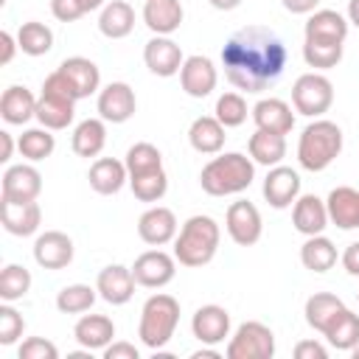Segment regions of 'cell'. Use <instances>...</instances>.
<instances>
[{"label":"cell","instance_id":"obj_1","mask_svg":"<svg viewBox=\"0 0 359 359\" xmlns=\"http://www.w3.org/2000/svg\"><path fill=\"white\" fill-rule=\"evenodd\" d=\"M286 45L266 25L238 28L222 48V67L227 81L241 93H264L286 67Z\"/></svg>","mask_w":359,"mask_h":359},{"label":"cell","instance_id":"obj_2","mask_svg":"<svg viewBox=\"0 0 359 359\" xmlns=\"http://www.w3.org/2000/svg\"><path fill=\"white\" fill-rule=\"evenodd\" d=\"M252 180H255V163L241 151H224L213 157L199 174V185L210 196L241 194L252 185Z\"/></svg>","mask_w":359,"mask_h":359},{"label":"cell","instance_id":"obj_3","mask_svg":"<svg viewBox=\"0 0 359 359\" xmlns=\"http://www.w3.org/2000/svg\"><path fill=\"white\" fill-rule=\"evenodd\" d=\"M219 241H222V230H219L216 219L196 213L180 227V233L174 238V258L191 269L205 266L213 261Z\"/></svg>","mask_w":359,"mask_h":359},{"label":"cell","instance_id":"obj_4","mask_svg":"<svg viewBox=\"0 0 359 359\" xmlns=\"http://www.w3.org/2000/svg\"><path fill=\"white\" fill-rule=\"evenodd\" d=\"M342 151V129L334 121L314 118L297 140V163L306 171H325Z\"/></svg>","mask_w":359,"mask_h":359},{"label":"cell","instance_id":"obj_5","mask_svg":"<svg viewBox=\"0 0 359 359\" xmlns=\"http://www.w3.org/2000/svg\"><path fill=\"white\" fill-rule=\"evenodd\" d=\"M177 323H180V300L165 294V292H157L140 309L137 337L146 348L163 351L171 342V337L177 331Z\"/></svg>","mask_w":359,"mask_h":359},{"label":"cell","instance_id":"obj_6","mask_svg":"<svg viewBox=\"0 0 359 359\" xmlns=\"http://www.w3.org/2000/svg\"><path fill=\"white\" fill-rule=\"evenodd\" d=\"M76 93L70 87V81L53 70L50 76H45L42 81V93L36 98V121L45 129H67L76 118Z\"/></svg>","mask_w":359,"mask_h":359},{"label":"cell","instance_id":"obj_7","mask_svg":"<svg viewBox=\"0 0 359 359\" xmlns=\"http://www.w3.org/2000/svg\"><path fill=\"white\" fill-rule=\"evenodd\" d=\"M292 104L294 112L306 118H320L334 104V84L323 73H303L292 84Z\"/></svg>","mask_w":359,"mask_h":359},{"label":"cell","instance_id":"obj_8","mask_svg":"<svg viewBox=\"0 0 359 359\" xmlns=\"http://www.w3.org/2000/svg\"><path fill=\"white\" fill-rule=\"evenodd\" d=\"M227 359H272L275 356V334L269 325L258 320H247L236 328L227 342Z\"/></svg>","mask_w":359,"mask_h":359},{"label":"cell","instance_id":"obj_9","mask_svg":"<svg viewBox=\"0 0 359 359\" xmlns=\"http://www.w3.org/2000/svg\"><path fill=\"white\" fill-rule=\"evenodd\" d=\"M132 275L137 280V286H146V289H160L165 283L174 280L177 275V258L163 252V250H146L135 258L132 264Z\"/></svg>","mask_w":359,"mask_h":359},{"label":"cell","instance_id":"obj_10","mask_svg":"<svg viewBox=\"0 0 359 359\" xmlns=\"http://www.w3.org/2000/svg\"><path fill=\"white\" fill-rule=\"evenodd\" d=\"M224 227L230 233V238L238 244V247H252L261 233H264V222H261V213L252 202L247 199H238L227 208V216H224Z\"/></svg>","mask_w":359,"mask_h":359},{"label":"cell","instance_id":"obj_11","mask_svg":"<svg viewBox=\"0 0 359 359\" xmlns=\"http://www.w3.org/2000/svg\"><path fill=\"white\" fill-rule=\"evenodd\" d=\"M143 62H146V67H149L154 76L168 79V76H177V73L182 70L185 56H182L180 45H177L171 36H157V34H154V36L146 42V48H143Z\"/></svg>","mask_w":359,"mask_h":359},{"label":"cell","instance_id":"obj_12","mask_svg":"<svg viewBox=\"0 0 359 359\" xmlns=\"http://www.w3.org/2000/svg\"><path fill=\"white\" fill-rule=\"evenodd\" d=\"M137 109L135 90L126 81H112L98 93V115L107 123H126Z\"/></svg>","mask_w":359,"mask_h":359},{"label":"cell","instance_id":"obj_13","mask_svg":"<svg viewBox=\"0 0 359 359\" xmlns=\"http://www.w3.org/2000/svg\"><path fill=\"white\" fill-rule=\"evenodd\" d=\"M191 331L202 345H219L230 337V314L224 306H199L191 317Z\"/></svg>","mask_w":359,"mask_h":359},{"label":"cell","instance_id":"obj_14","mask_svg":"<svg viewBox=\"0 0 359 359\" xmlns=\"http://www.w3.org/2000/svg\"><path fill=\"white\" fill-rule=\"evenodd\" d=\"M34 261L42 269H65L73 261V238L62 230H45L34 241Z\"/></svg>","mask_w":359,"mask_h":359},{"label":"cell","instance_id":"obj_15","mask_svg":"<svg viewBox=\"0 0 359 359\" xmlns=\"http://www.w3.org/2000/svg\"><path fill=\"white\" fill-rule=\"evenodd\" d=\"M135 275H132V266H121V264H109L98 272V280H95V289H98V297L107 300L109 306H123L132 300L135 294Z\"/></svg>","mask_w":359,"mask_h":359},{"label":"cell","instance_id":"obj_16","mask_svg":"<svg viewBox=\"0 0 359 359\" xmlns=\"http://www.w3.org/2000/svg\"><path fill=\"white\" fill-rule=\"evenodd\" d=\"M216 81H219V73L213 67V62L208 56H188L182 62V70H180V84L182 90L191 95V98H205L216 90Z\"/></svg>","mask_w":359,"mask_h":359},{"label":"cell","instance_id":"obj_17","mask_svg":"<svg viewBox=\"0 0 359 359\" xmlns=\"http://www.w3.org/2000/svg\"><path fill=\"white\" fill-rule=\"evenodd\" d=\"M42 191V174L28 165H8L3 174V199L6 202H34Z\"/></svg>","mask_w":359,"mask_h":359},{"label":"cell","instance_id":"obj_18","mask_svg":"<svg viewBox=\"0 0 359 359\" xmlns=\"http://www.w3.org/2000/svg\"><path fill=\"white\" fill-rule=\"evenodd\" d=\"M297 196H300V174L289 165H272L264 180V199L275 210H283L294 205Z\"/></svg>","mask_w":359,"mask_h":359},{"label":"cell","instance_id":"obj_19","mask_svg":"<svg viewBox=\"0 0 359 359\" xmlns=\"http://www.w3.org/2000/svg\"><path fill=\"white\" fill-rule=\"evenodd\" d=\"M137 236L151 247H163V244L174 241L177 238V216H174V210L163 208V205L149 208L137 219Z\"/></svg>","mask_w":359,"mask_h":359},{"label":"cell","instance_id":"obj_20","mask_svg":"<svg viewBox=\"0 0 359 359\" xmlns=\"http://www.w3.org/2000/svg\"><path fill=\"white\" fill-rule=\"evenodd\" d=\"M56 70L70 81V87H73V93H76L79 101H81V98H90V95L101 87V70H98V65H95L93 59H87V56H70V59H65Z\"/></svg>","mask_w":359,"mask_h":359},{"label":"cell","instance_id":"obj_21","mask_svg":"<svg viewBox=\"0 0 359 359\" xmlns=\"http://www.w3.org/2000/svg\"><path fill=\"white\" fill-rule=\"evenodd\" d=\"M292 224L297 233L303 236H320L328 227V208L325 199L314 196V194H303L294 199L292 205Z\"/></svg>","mask_w":359,"mask_h":359},{"label":"cell","instance_id":"obj_22","mask_svg":"<svg viewBox=\"0 0 359 359\" xmlns=\"http://www.w3.org/2000/svg\"><path fill=\"white\" fill-rule=\"evenodd\" d=\"M328 222H334L339 230H356L359 227V191L351 185H337L328 199Z\"/></svg>","mask_w":359,"mask_h":359},{"label":"cell","instance_id":"obj_23","mask_svg":"<svg viewBox=\"0 0 359 359\" xmlns=\"http://www.w3.org/2000/svg\"><path fill=\"white\" fill-rule=\"evenodd\" d=\"M348 17H342L334 8H317L311 11V17L306 20V39H317V42H345L348 36Z\"/></svg>","mask_w":359,"mask_h":359},{"label":"cell","instance_id":"obj_24","mask_svg":"<svg viewBox=\"0 0 359 359\" xmlns=\"http://www.w3.org/2000/svg\"><path fill=\"white\" fill-rule=\"evenodd\" d=\"M252 121L264 132L289 135L292 126H294V112H292V107L283 98H261L252 107Z\"/></svg>","mask_w":359,"mask_h":359},{"label":"cell","instance_id":"obj_25","mask_svg":"<svg viewBox=\"0 0 359 359\" xmlns=\"http://www.w3.org/2000/svg\"><path fill=\"white\" fill-rule=\"evenodd\" d=\"M90 188L101 196H112L118 194L126 182H129V171H126V163L115 160V157H98L93 165H90Z\"/></svg>","mask_w":359,"mask_h":359},{"label":"cell","instance_id":"obj_26","mask_svg":"<svg viewBox=\"0 0 359 359\" xmlns=\"http://www.w3.org/2000/svg\"><path fill=\"white\" fill-rule=\"evenodd\" d=\"M0 208H3V230L6 233L25 238V236H34L39 230L42 210H39L36 199L34 202H6L3 199Z\"/></svg>","mask_w":359,"mask_h":359},{"label":"cell","instance_id":"obj_27","mask_svg":"<svg viewBox=\"0 0 359 359\" xmlns=\"http://www.w3.org/2000/svg\"><path fill=\"white\" fill-rule=\"evenodd\" d=\"M224 129L227 126L216 115H199V118H194V123L188 129V143L199 154H219L227 140Z\"/></svg>","mask_w":359,"mask_h":359},{"label":"cell","instance_id":"obj_28","mask_svg":"<svg viewBox=\"0 0 359 359\" xmlns=\"http://www.w3.org/2000/svg\"><path fill=\"white\" fill-rule=\"evenodd\" d=\"M0 118L11 126H22L28 123L31 118H36V98L28 87H20V84H11L3 90V98H0Z\"/></svg>","mask_w":359,"mask_h":359},{"label":"cell","instance_id":"obj_29","mask_svg":"<svg viewBox=\"0 0 359 359\" xmlns=\"http://www.w3.org/2000/svg\"><path fill=\"white\" fill-rule=\"evenodd\" d=\"M182 3L180 0H146L143 6V22L157 36H168L182 25Z\"/></svg>","mask_w":359,"mask_h":359},{"label":"cell","instance_id":"obj_30","mask_svg":"<svg viewBox=\"0 0 359 359\" xmlns=\"http://www.w3.org/2000/svg\"><path fill=\"white\" fill-rule=\"evenodd\" d=\"M73 337L87 351H104L112 342V337H115V323L107 314H84L76 323Z\"/></svg>","mask_w":359,"mask_h":359},{"label":"cell","instance_id":"obj_31","mask_svg":"<svg viewBox=\"0 0 359 359\" xmlns=\"http://www.w3.org/2000/svg\"><path fill=\"white\" fill-rule=\"evenodd\" d=\"M135 28V8L123 0H109L98 14V31L107 39H123Z\"/></svg>","mask_w":359,"mask_h":359},{"label":"cell","instance_id":"obj_32","mask_svg":"<svg viewBox=\"0 0 359 359\" xmlns=\"http://www.w3.org/2000/svg\"><path fill=\"white\" fill-rule=\"evenodd\" d=\"M107 143V121L104 118H87L73 129V151L79 157H98Z\"/></svg>","mask_w":359,"mask_h":359},{"label":"cell","instance_id":"obj_33","mask_svg":"<svg viewBox=\"0 0 359 359\" xmlns=\"http://www.w3.org/2000/svg\"><path fill=\"white\" fill-rule=\"evenodd\" d=\"M342 309H345V303H342L337 294H331V292H314V294L306 300L303 314H306V323H309L314 331L325 334V328L337 320V314H339Z\"/></svg>","mask_w":359,"mask_h":359},{"label":"cell","instance_id":"obj_34","mask_svg":"<svg viewBox=\"0 0 359 359\" xmlns=\"http://www.w3.org/2000/svg\"><path fill=\"white\" fill-rule=\"evenodd\" d=\"M247 149H250L252 163H261V165L272 168V165H280V160L286 157V137L275 135V132L255 129V135H250Z\"/></svg>","mask_w":359,"mask_h":359},{"label":"cell","instance_id":"obj_35","mask_svg":"<svg viewBox=\"0 0 359 359\" xmlns=\"http://www.w3.org/2000/svg\"><path fill=\"white\" fill-rule=\"evenodd\" d=\"M300 261L311 272H328L337 264V247L323 233L320 236H306V241L300 247Z\"/></svg>","mask_w":359,"mask_h":359},{"label":"cell","instance_id":"obj_36","mask_svg":"<svg viewBox=\"0 0 359 359\" xmlns=\"http://www.w3.org/2000/svg\"><path fill=\"white\" fill-rule=\"evenodd\" d=\"M323 337H325L328 345L337 348V351H353V348L359 345V314L351 311V309H342V311L337 314V320L325 328Z\"/></svg>","mask_w":359,"mask_h":359},{"label":"cell","instance_id":"obj_37","mask_svg":"<svg viewBox=\"0 0 359 359\" xmlns=\"http://www.w3.org/2000/svg\"><path fill=\"white\" fill-rule=\"evenodd\" d=\"M17 45L28 56H45L53 48V31L45 22H36V20L22 22L20 31H17Z\"/></svg>","mask_w":359,"mask_h":359},{"label":"cell","instance_id":"obj_38","mask_svg":"<svg viewBox=\"0 0 359 359\" xmlns=\"http://www.w3.org/2000/svg\"><path fill=\"white\" fill-rule=\"evenodd\" d=\"M98 297V289L87 286V283H70V286H62L59 294H56V309L62 314H81V311H90L93 303Z\"/></svg>","mask_w":359,"mask_h":359},{"label":"cell","instance_id":"obj_39","mask_svg":"<svg viewBox=\"0 0 359 359\" xmlns=\"http://www.w3.org/2000/svg\"><path fill=\"white\" fill-rule=\"evenodd\" d=\"M17 149H20V154H22L25 160L39 163V160H45V157L53 154L56 140H53L50 129H45V126H39V129H25V132L20 135V140H17Z\"/></svg>","mask_w":359,"mask_h":359},{"label":"cell","instance_id":"obj_40","mask_svg":"<svg viewBox=\"0 0 359 359\" xmlns=\"http://www.w3.org/2000/svg\"><path fill=\"white\" fill-rule=\"evenodd\" d=\"M342 45L345 42H317V39H306L303 42V59L309 67L314 70H331L339 65L342 59Z\"/></svg>","mask_w":359,"mask_h":359},{"label":"cell","instance_id":"obj_41","mask_svg":"<svg viewBox=\"0 0 359 359\" xmlns=\"http://www.w3.org/2000/svg\"><path fill=\"white\" fill-rule=\"evenodd\" d=\"M123 163H126L129 177H135V174H149V171H160V168H163V154H160V149H157L154 143L140 140V143L129 146Z\"/></svg>","mask_w":359,"mask_h":359},{"label":"cell","instance_id":"obj_42","mask_svg":"<svg viewBox=\"0 0 359 359\" xmlns=\"http://www.w3.org/2000/svg\"><path fill=\"white\" fill-rule=\"evenodd\" d=\"M129 188L135 194V199L140 202H160L168 191V177L165 171H149V174H135L129 177Z\"/></svg>","mask_w":359,"mask_h":359},{"label":"cell","instance_id":"obj_43","mask_svg":"<svg viewBox=\"0 0 359 359\" xmlns=\"http://www.w3.org/2000/svg\"><path fill=\"white\" fill-rule=\"evenodd\" d=\"M28 289H31V272L25 266H20V264L3 266V272H0V300L14 303V300L25 297Z\"/></svg>","mask_w":359,"mask_h":359},{"label":"cell","instance_id":"obj_44","mask_svg":"<svg viewBox=\"0 0 359 359\" xmlns=\"http://www.w3.org/2000/svg\"><path fill=\"white\" fill-rule=\"evenodd\" d=\"M216 118L227 126V129H233V126H241L244 121H247V101H244V95L241 93H222L219 98H216Z\"/></svg>","mask_w":359,"mask_h":359},{"label":"cell","instance_id":"obj_45","mask_svg":"<svg viewBox=\"0 0 359 359\" xmlns=\"http://www.w3.org/2000/svg\"><path fill=\"white\" fill-rule=\"evenodd\" d=\"M104 6H107V0H50V11L59 22H76L87 11H95Z\"/></svg>","mask_w":359,"mask_h":359},{"label":"cell","instance_id":"obj_46","mask_svg":"<svg viewBox=\"0 0 359 359\" xmlns=\"http://www.w3.org/2000/svg\"><path fill=\"white\" fill-rule=\"evenodd\" d=\"M22 331H25L22 314H20L14 306L3 303V306H0V345H14V342L22 337Z\"/></svg>","mask_w":359,"mask_h":359},{"label":"cell","instance_id":"obj_47","mask_svg":"<svg viewBox=\"0 0 359 359\" xmlns=\"http://www.w3.org/2000/svg\"><path fill=\"white\" fill-rule=\"evenodd\" d=\"M17 356L20 359H56L59 356V348L50 339H45V337H28L20 345Z\"/></svg>","mask_w":359,"mask_h":359},{"label":"cell","instance_id":"obj_48","mask_svg":"<svg viewBox=\"0 0 359 359\" xmlns=\"http://www.w3.org/2000/svg\"><path fill=\"white\" fill-rule=\"evenodd\" d=\"M294 356L297 359H328V348L320 345L317 339H303L294 345Z\"/></svg>","mask_w":359,"mask_h":359},{"label":"cell","instance_id":"obj_49","mask_svg":"<svg viewBox=\"0 0 359 359\" xmlns=\"http://www.w3.org/2000/svg\"><path fill=\"white\" fill-rule=\"evenodd\" d=\"M104 359H140V351L132 342H109L104 348Z\"/></svg>","mask_w":359,"mask_h":359},{"label":"cell","instance_id":"obj_50","mask_svg":"<svg viewBox=\"0 0 359 359\" xmlns=\"http://www.w3.org/2000/svg\"><path fill=\"white\" fill-rule=\"evenodd\" d=\"M342 266H345L348 275L359 278V241H353V244L345 247V252H342Z\"/></svg>","mask_w":359,"mask_h":359},{"label":"cell","instance_id":"obj_51","mask_svg":"<svg viewBox=\"0 0 359 359\" xmlns=\"http://www.w3.org/2000/svg\"><path fill=\"white\" fill-rule=\"evenodd\" d=\"M0 48H3V50H0V65H8V62L14 59V50L20 48V45H17V36H11L8 31H3V34H0Z\"/></svg>","mask_w":359,"mask_h":359},{"label":"cell","instance_id":"obj_52","mask_svg":"<svg viewBox=\"0 0 359 359\" xmlns=\"http://www.w3.org/2000/svg\"><path fill=\"white\" fill-rule=\"evenodd\" d=\"M280 3H283V8L292 11V14H311V11H317V6H320V0H280Z\"/></svg>","mask_w":359,"mask_h":359},{"label":"cell","instance_id":"obj_53","mask_svg":"<svg viewBox=\"0 0 359 359\" xmlns=\"http://www.w3.org/2000/svg\"><path fill=\"white\" fill-rule=\"evenodd\" d=\"M0 143H3L0 160L6 163V160H11V151H14V140H11V135H8V132H0Z\"/></svg>","mask_w":359,"mask_h":359},{"label":"cell","instance_id":"obj_54","mask_svg":"<svg viewBox=\"0 0 359 359\" xmlns=\"http://www.w3.org/2000/svg\"><path fill=\"white\" fill-rule=\"evenodd\" d=\"M213 8H219V11H233V8H238L241 6V0H208Z\"/></svg>","mask_w":359,"mask_h":359},{"label":"cell","instance_id":"obj_55","mask_svg":"<svg viewBox=\"0 0 359 359\" xmlns=\"http://www.w3.org/2000/svg\"><path fill=\"white\" fill-rule=\"evenodd\" d=\"M348 22L359 28V0H348Z\"/></svg>","mask_w":359,"mask_h":359},{"label":"cell","instance_id":"obj_56","mask_svg":"<svg viewBox=\"0 0 359 359\" xmlns=\"http://www.w3.org/2000/svg\"><path fill=\"white\" fill-rule=\"evenodd\" d=\"M194 359H222V353H219V351L205 348V351H196V353H194Z\"/></svg>","mask_w":359,"mask_h":359},{"label":"cell","instance_id":"obj_57","mask_svg":"<svg viewBox=\"0 0 359 359\" xmlns=\"http://www.w3.org/2000/svg\"><path fill=\"white\" fill-rule=\"evenodd\" d=\"M351 353H353V359H359V345H356V348H353Z\"/></svg>","mask_w":359,"mask_h":359},{"label":"cell","instance_id":"obj_58","mask_svg":"<svg viewBox=\"0 0 359 359\" xmlns=\"http://www.w3.org/2000/svg\"><path fill=\"white\" fill-rule=\"evenodd\" d=\"M356 300H359V292H356Z\"/></svg>","mask_w":359,"mask_h":359}]
</instances>
